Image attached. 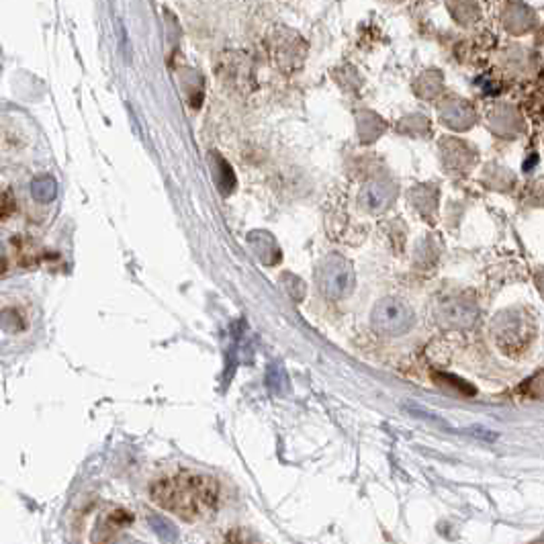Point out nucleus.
<instances>
[{"mask_svg":"<svg viewBox=\"0 0 544 544\" xmlns=\"http://www.w3.org/2000/svg\"><path fill=\"white\" fill-rule=\"evenodd\" d=\"M151 497L160 505L183 514L185 518H197L213 510L217 499V485L213 479L199 475H178L158 481L151 488Z\"/></svg>","mask_w":544,"mask_h":544,"instance_id":"f257e3e1","label":"nucleus"},{"mask_svg":"<svg viewBox=\"0 0 544 544\" xmlns=\"http://www.w3.org/2000/svg\"><path fill=\"white\" fill-rule=\"evenodd\" d=\"M354 271L352 264L342 256L325 258L317 271V285L322 293L330 299H344L354 289Z\"/></svg>","mask_w":544,"mask_h":544,"instance_id":"f03ea898","label":"nucleus"},{"mask_svg":"<svg viewBox=\"0 0 544 544\" xmlns=\"http://www.w3.org/2000/svg\"><path fill=\"white\" fill-rule=\"evenodd\" d=\"M499 25H502L507 38L522 39L539 29L540 17L526 0H505L502 11H499Z\"/></svg>","mask_w":544,"mask_h":544,"instance_id":"7ed1b4c3","label":"nucleus"},{"mask_svg":"<svg viewBox=\"0 0 544 544\" xmlns=\"http://www.w3.org/2000/svg\"><path fill=\"white\" fill-rule=\"evenodd\" d=\"M371 319L373 328L383 336H399L411 328L413 311L399 299H383L376 303Z\"/></svg>","mask_w":544,"mask_h":544,"instance_id":"20e7f679","label":"nucleus"},{"mask_svg":"<svg viewBox=\"0 0 544 544\" xmlns=\"http://www.w3.org/2000/svg\"><path fill=\"white\" fill-rule=\"evenodd\" d=\"M477 307L467 299H448L438 307V322L446 328H469L477 319Z\"/></svg>","mask_w":544,"mask_h":544,"instance_id":"39448f33","label":"nucleus"},{"mask_svg":"<svg viewBox=\"0 0 544 544\" xmlns=\"http://www.w3.org/2000/svg\"><path fill=\"white\" fill-rule=\"evenodd\" d=\"M391 186L387 183H368L360 193V203L368 212H383L391 201Z\"/></svg>","mask_w":544,"mask_h":544,"instance_id":"423d86ee","label":"nucleus"},{"mask_svg":"<svg viewBox=\"0 0 544 544\" xmlns=\"http://www.w3.org/2000/svg\"><path fill=\"white\" fill-rule=\"evenodd\" d=\"M491 125L504 135H516L522 127L520 113L510 105L499 107L496 113H491Z\"/></svg>","mask_w":544,"mask_h":544,"instance_id":"0eeeda50","label":"nucleus"},{"mask_svg":"<svg viewBox=\"0 0 544 544\" xmlns=\"http://www.w3.org/2000/svg\"><path fill=\"white\" fill-rule=\"evenodd\" d=\"M31 194L39 203H52L57 197V185L52 177H38L31 183Z\"/></svg>","mask_w":544,"mask_h":544,"instance_id":"6e6552de","label":"nucleus"},{"mask_svg":"<svg viewBox=\"0 0 544 544\" xmlns=\"http://www.w3.org/2000/svg\"><path fill=\"white\" fill-rule=\"evenodd\" d=\"M456 6V19L462 21V23H475L481 17V11H479L477 0H454Z\"/></svg>","mask_w":544,"mask_h":544,"instance_id":"1a4fd4ad","label":"nucleus"},{"mask_svg":"<svg viewBox=\"0 0 544 544\" xmlns=\"http://www.w3.org/2000/svg\"><path fill=\"white\" fill-rule=\"evenodd\" d=\"M150 524H151V528H154V532L158 536H162V539H166V540L177 539V531H174V526L170 524L168 520L154 516V518H150Z\"/></svg>","mask_w":544,"mask_h":544,"instance_id":"9d476101","label":"nucleus"},{"mask_svg":"<svg viewBox=\"0 0 544 544\" xmlns=\"http://www.w3.org/2000/svg\"><path fill=\"white\" fill-rule=\"evenodd\" d=\"M268 385H271L274 391H279V393H282V391L287 389V376L279 365L271 367V373H268Z\"/></svg>","mask_w":544,"mask_h":544,"instance_id":"9b49d317","label":"nucleus"},{"mask_svg":"<svg viewBox=\"0 0 544 544\" xmlns=\"http://www.w3.org/2000/svg\"><path fill=\"white\" fill-rule=\"evenodd\" d=\"M11 197H9V193H4L3 194V203H4V207H3V220H6V217H9V207H11V201H9Z\"/></svg>","mask_w":544,"mask_h":544,"instance_id":"f8f14e48","label":"nucleus"}]
</instances>
